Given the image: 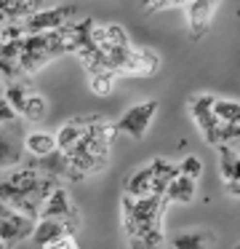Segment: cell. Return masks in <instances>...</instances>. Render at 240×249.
I'll return each instance as SVG.
<instances>
[{"instance_id": "1", "label": "cell", "mask_w": 240, "mask_h": 249, "mask_svg": "<svg viewBox=\"0 0 240 249\" xmlns=\"http://www.w3.org/2000/svg\"><path fill=\"white\" fill-rule=\"evenodd\" d=\"M165 198L147 196V198H131L123 196V225L128 236H144L147 231L158 228V220L163 217Z\"/></svg>"}, {"instance_id": "2", "label": "cell", "mask_w": 240, "mask_h": 249, "mask_svg": "<svg viewBox=\"0 0 240 249\" xmlns=\"http://www.w3.org/2000/svg\"><path fill=\"white\" fill-rule=\"evenodd\" d=\"M75 14H78V6H72V3H62V6L40 8V11H35L30 19H24L21 24H24L27 35H46V33H56V30H62L64 24H69Z\"/></svg>"}, {"instance_id": "3", "label": "cell", "mask_w": 240, "mask_h": 249, "mask_svg": "<svg viewBox=\"0 0 240 249\" xmlns=\"http://www.w3.org/2000/svg\"><path fill=\"white\" fill-rule=\"evenodd\" d=\"M160 110V102L158 99H144V102L133 105V107H128L126 113H123L120 121H115V131H123V134H128L131 140H144V134H147L149 124H152L155 113Z\"/></svg>"}, {"instance_id": "4", "label": "cell", "mask_w": 240, "mask_h": 249, "mask_svg": "<svg viewBox=\"0 0 240 249\" xmlns=\"http://www.w3.org/2000/svg\"><path fill=\"white\" fill-rule=\"evenodd\" d=\"M37 217H40V220H62V222H67V228H69V222H72V220L78 222V209L72 206L67 190L59 185V188L53 190L46 201H43ZM69 231H72V228H69Z\"/></svg>"}, {"instance_id": "5", "label": "cell", "mask_w": 240, "mask_h": 249, "mask_svg": "<svg viewBox=\"0 0 240 249\" xmlns=\"http://www.w3.org/2000/svg\"><path fill=\"white\" fill-rule=\"evenodd\" d=\"M32 228H35V220L19 214V212H8L5 217H0V241L3 247H16L19 241L32 236Z\"/></svg>"}, {"instance_id": "6", "label": "cell", "mask_w": 240, "mask_h": 249, "mask_svg": "<svg viewBox=\"0 0 240 249\" xmlns=\"http://www.w3.org/2000/svg\"><path fill=\"white\" fill-rule=\"evenodd\" d=\"M187 11V24H190V35L192 38H200V35L208 33L213 22V11H216V3L213 0H192V3H184Z\"/></svg>"}, {"instance_id": "7", "label": "cell", "mask_w": 240, "mask_h": 249, "mask_svg": "<svg viewBox=\"0 0 240 249\" xmlns=\"http://www.w3.org/2000/svg\"><path fill=\"white\" fill-rule=\"evenodd\" d=\"M69 236L67 222L62 220H37L32 228V249H48L62 244Z\"/></svg>"}, {"instance_id": "8", "label": "cell", "mask_w": 240, "mask_h": 249, "mask_svg": "<svg viewBox=\"0 0 240 249\" xmlns=\"http://www.w3.org/2000/svg\"><path fill=\"white\" fill-rule=\"evenodd\" d=\"M21 150H24V142H21L19 121L8 124V129H0V169H8L14 163H19Z\"/></svg>"}, {"instance_id": "9", "label": "cell", "mask_w": 240, "mask_h": 249, "mask_svg": "<svg viewBox=\"0 0 240 249\" xmlns=\"http://www.w3.org/2000/svg\"><path fill=\"white\" fill-rule=\"evenodd\" d=\"M158 70H160L158 51L147 49V46H142V49H133L131 46L128 59H126V67H123L126 75H155Z\"/></svg>"}, {"instance_id": "10", "label": "cell", "mask_w": 240, "mask_h": 249, "mask_svg": "<svg viewBox=\"0 0 240 249\" xmlns=\"http://www.w3.org/2000/svg\"><path fill=\"white\" fill-rule=\"evenodd\" d=\"M213 99L216 97H211V94H195V97H190V115H192V121H195V126L200 129V134H206L208 129H213V126L219 124L211 113Z\"/></svg>"}, {"instance_id": "11", "label": "cell", "mask_w": 240, "mask_h": 249, "mask_svg": "<svg viewBox=\"0 0 240 249\" xmlns=\"http://www.w3.org/2000/svg\"><path fill=\"white\" fill-rule=\"evenodd\" d=\"M147 169H149V174H152V196H160V198H163V193L171 185V179L179 174V166H176L174 161H168V158H155Z\"/></svg>"}, {"instance_id": "12", "label": "cell", "mask_w": 240, "mask_h": 249, "mask_svg": "<svg viewBox=\"0 0 240 249\" xmlns=\"http://www.w3.org/2000/svg\"><path fill=\"white\" fill-rule=\"evenodd\" d=\"M163 198H165V204H192L195 201V179L176 174L171 179V185L165 188Z\"/></svg>"}, {"instance_id": "13", "label": "cell", "mask_w": 240, "mask_h": 249, "mask_svg": "<svg viewBox=\"0 0 240 249\" xmlns=\"http://www.w3.org/2000/svg\"><path fill=\"white\" fill-rule=\"evenodd\" d=\"M174 249H211L213 244V233L206 228H195V231H187L174 236Z\"/></svg>"}, {"instance_id": "14", "label": "cell", "mask_w": 240, "mask_h": 249, "mask_svg": "<svg viewBox=\"0 0 240 249\" xmlns=\"http://www.w3.org/2000/svg\"><path fill=\"white\" fill-rule=\"evenodd\" d=\"M83 134H85V126L80 124L78 118H69L67 124H64L62 129L56 131V137H53V140H56V150L69 153L80 140H83Z\"/></svg>"}, {"instance_id": "15", "label": "cell", "mask_w": 240, "mask_h": 249, "mask_svg": "<svg viewBox=\"0 0 240 249\" xmlns=\"http://www.w3.org/2000/svg\"><path fill=\"white\" fill-rule=\"evenodd\" d=\"M32 166L40 174H48V177H62V174L69 172V161L62 150H53V153H48V156L37 158V163H32Z\"/></svg>"}, {"instance_id": "16", "label": "cell", "mask_w": 240, "mask_h": 249, "mask_svg": "<svg viewBox=\"0 0 240 249\" xmlns=\"http://www.w3.org/2000/svg\"><path fill=\"white\" fill-rule=\"evenodd\" d=\"M35 11H40V6L30 0H0V14H5L8 22H24Z\"/></svg>"}, {"instance_id": "17", "label": "cell", "mask_w": 240, "mask_h": 249, "mask_svg": "<svg viewBox=\"0 0 240 249\" xmlns=\"http://www.w3.org/2000/svg\"><path fill=\"white\" fill-rule=\"evenodd\" d=\"M203 137H206V142L213 145V147H219V145H238L240 126L238 124H216L213 129H208Z\"/></svg>"}, {"instance_id": "18", "label": "cell", "mask_w": 240, "mask_h": 249, "mask_svg": "<svg viewBox=\"0 0 240 249\" xmlns=\"http://www.w3.org/2000/svg\"><path fill=\"white\" fill-rule=\"evenodd\" d=\"M219 172H222V179L229 182V179H238V145H219Z\"/></svg>"}, {"instance_id": "19", "label": "cell", "mask_w": 240, "mask_h": 249, "mask_svg": "<svg viewBox=\"0 0 240 249\" xmlns=\"http://www.w3.org/2000/svg\"><path fill=\"white\" fill-rule=\"evenodd\" d=\"M24 150L32 153L35 158H43L56 150V140H53V134H46V131H32L24 137Z\"/></svg>"}, {"instance_id": "20", "label": "cell", "mask_w": 240, "mask_h": 249, "mask_svg": "<svg viewBox=\"0 0 240 249\" xmlns=\"http://www.w3.org/2000/svg\"><path fill=\"white\" fill-rule=\"evenodd\" d=\"M126 196H131V198H147V196H152V174H149V169H139V172H133L128 177Z\"/></svg>"}, {"instance_id": "21", "label": "cell", "mask_w": 240, "mask_h": 249, "mask_svg": "<svg viewBox=\"0 0 240 249\" xmlns=\"http://www.w3.org/2000/svg\"><path fill=\"white\" fill-rule=\"evenodd\" d=\"M75 56L80 59V65H83V70L88 72V75H96V72H110V70H107L104 54H101V51H96L94 46H85V49H80Z\"/></svg>"}, {"instance_id": "22", "label": "cell", "mask_w": 240, "mask_h": 249, "mask_svg": "<svg viewBox=\"0 0 240 249\" xmlns=\"http://www.w3.org/2000/svg\"><path fill=\"white\" fill-rule=\"evenodd\" d=\"M211 113L219 124H238L240 121V105H238V99H219L216 97Z\"/></svg>"}, {"instance_id": "23", "label": "cell", "mask_w": 240, "mask_h": 249, "mask_svg": "<svg viewBox=\"0 0 240 249\" xmlns=\"http://www.w3.org/2000/svg\"><path fill=\"white\" fill-rule=\"evenodd\" d=\"M48 113V102L43 94H35L30 91L27 94V102H24V110H21V118L24 121H32V124H37V121H43Z\"/></svg>"}, {"instance_id": "24", "label": "cell", "mask_w": 240, "mask_h": 249, "mask_svg": "<svg viewBox=\"0 0 240 249\" xmlns=\"http://www.w3.org/2000/svg\"><path fill=\"white\" fill-rule=\"evenodd\" d=\"M27 94H30V89H27L21 81H16V83H8V86L3 89V99L11 105V107H14V113H16V115H21V110H24Z\"/></svg>"}, {"instance_id": "25", "label": "cell", "mask_w": 240, "mask_h": 249, "mask_svg": "<svg viewBox=\"0 0 240 249\" xmlns=\"http://www.w3.org/2000/svg\"><path fill=\"white\" fill-rule=\"evenodd\" d=\"M37 179H40V172H37L35 166H21V169H16V172H11L8 182L19 190H35Z\"/></svg>"}, {"instance_id": "26", "label": "cell", "mask_w": 240, "mask_h": 249, "mask_svg": "<svg viewBox=\"0 0 240 249\" xmlns=\"http://www.w3.org/2000/svg\"><path fill=\"white\" fill-rule=\"evenodd\" d=\"M104 33H107V51L112 49H131V40H128V33L120 27V24H104Z\"/></svg>"}, {"instance_id": "27", "label": "cell", "mask_w": 240, "mask_h": 249, "mask_svg": "<svg viewBox=\"0 0 240 249\" xmlns=\"http://www.w3.org/2000/svg\"><path fill=\"white\" fill-rule=\"evenodd\" d=\"M88 89L96 94V97H110L112 89H115V75H112V72H96V75H88Z\"/></svg>"}, {"instance_id": "28", "label": "cell", "mask_w": 240, "mask_h": 249, "mask_svg": "<svg viewBox=\"0 0 240 249\" xmlns=\"http://www.w3.org/2000/svg\"><path fill=\"white\" fill-rule=\"evenodd\" d=\"M176 166H179L181 177H190V179H195V182H197V177L203 174V163H200V158H197V156H187L184 161L176 163Z\"/></svg>"}, {"instance_id": "29", "label": "cell", "mask_w": 240, "mask_h": 249, "mask_svg": "<svg viewBox=\"0 0 240 249\" xmlns=\"http://www.w3.org/2000/svg\"><path fill=\"white\" fill-rule=\"evenodd\" d=\"M165 8H184V3L181 0H152V3L144 6V11L155 14V11H165Z\"/></svg>"}, {"instance_id": "30", "label": "cell", "mask_w": 240, "mask_h": 249, "mask_svg": "<svg viewBox=\"0 0 240 249\" xmlns=\"http://www.w3.org/2000/svg\"><path fill=\"white\" fill-rule=\"evenodd\" d=\"M16 118H19V115L14 113V107L0 97V124H16Z\"/></svg>"}, {"instance_id": "31", "label": "cell", "mask_w": 240, "mask_h": 249, "mask_svg": "<svg viewBox=\"0 0 240 249\" xmlns=\"http://www.w3.org/2000/svg\"><path fill=\"white\" fill-rule=\"evenodd\" d=\"M128 249H155L152 244H147L144 238H136V236H128Z\"/></svg>"}, {"instance_id": "32", "label": "cell", "mask_w": 240, "mask_h": 249, "mask_svg": "<svg viewBox=\"0 0 240 249\" xmlns=\"http://www.w3.org/2000/svg\"><path fill=\"white\" fill-rule=\"evenodd\" d=\"M227 193L232 196V198H238V196H240V182H238V179H229V182H227Z\"/></svg>"}, {"instance_id": "33", "label": "cell", "mask_w": 240, "mask_h": 249, "mask_svg": "<svg viewBox=\"0 0 240 249\" xmlns=\"http://www.w3.org/2000/svg\"><path fill=\"white\" fill-rule=\"evenodd\" d=\"M8 212H14V209H11L8 204H3V201H0V217H5V214H8Z\"/></svg>"}, {"instance_id": "34", "label": "cell", "mask_w": 240, "mask_h": 249, "mask_svg": "<svg viewBox=\"0 0 240 249\" xmlns=\"http://www.w3.org/2000/svg\"><path fill=\"white\" fill-rule=\"evenodd\" d=\"M0 94H3V81H0Z\"/></svg>"}]
</instances>
